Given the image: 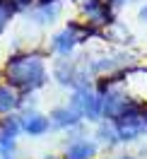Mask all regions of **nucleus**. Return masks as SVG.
<instances>
[{
	"label": "nucleus",
	"instance_id": "obj_10",
	"mask_svg": "<svg viewBox=\"0 0 147 159\" xmlns=\"http://www.w3.org/2000/svg\"><path fill=\"white\" fill-rule=\"evenodd\" d=\"M56 77H58L63 84H72V82H75V77H77V72H75V68H72V65H68L65 60H60L58 65H56Z\"/></svg>",
	"mask_w": 147,
	"mask_h": 159
},
{
	"label": "nucleus",
	"instance_id": "obj_4",
	"mask_svg": "<svg viewBox=\"0 0 147 159\" xmlns=\"http://www.w3.org/2000/svg\"><path fill=\"white\" fill-rule=\"evenodd\" d=\"M85 15L92 24H108L111 22V10L106 0H87L85 2Z\"/></svg>",
	"mask_w": 147,
	"mask_h": 159
},
{
	"label": "nucleus",
	"instance_id": "obj_14",
	"mask_svg": "<svg viewBox=\"0 0 147 159\" xmlns=\"http://www.w3.org/2000/svg\"><path fill=\"white\" fill-rule=\"evenodd\" d=\"M99 135H101V140H104V142L113 145V142L118 140V138H113V135H118V130H113V128H106V125H104V128H99Z\"/></svg>",
	"mask_w": 147,
	"mask_h": 159
},
{
	"label": "nucleus",
	"instance_id": "obj_11",
	"mask_svg": "<svg viewBox=\"0 0 147 159\" xmlns=\"http://www.w3.org/2000/svg\"><path fill=\"white\" fill-rule=\"evenodd\" d=\"M17 7H20V5H17L15 0H0V31H2V27L7 24L10 15L17 10Z\"/></svg>",
	"mask_w": 147,
	"mask_h": 159
},
{
	"label": "nucleus",
	"instance_id": "obj_12",
	"mask_svg": "<svg viewBox=\"0 0 147 159\" xmlns=\"http://www.w3.org/2000/svg\"><path fill=\"white\" fill-rule=\"evenodd\" d=\"M22 128V123L17 118H5L2 120V135H10V138H15V133Z\"/></svg>",
	"mask_w": 147,
	"mask_h": 159
},
{
	"label": "nucleus",
	"instance_id": "obj_17",
	"mask_svg": "<svg viewBox=\"0 0 147 159\" xmlns=\"http://www.w3.org/2000/svg\"><path fill=\"white\" fill-rule=\"evenodd\" d=\"M111 2H123V0H111Z\"/></svg>",
	"mask_w": 147,
	"mask_h": 159
},
{
	"label": "nucleus",
	"instance_id": "obj_18",
	"mask_svg": "<svg viewBox=\"0 0 147 159\" xmlns=\"http://www.w3.org/2000/svg\"><path fill=\"white\" fill-rule=\"evenodd\" d=\"M48 159H56V157H48Z\"/></svg>",
	"mask_w": 147,
	"mask_h": 159
},
{
	"label": "nucleus",
	"instance_id": "obj_3",
	"mask_svg": "<svg viewBox=\"0 0 147 159\" xmlns=\"http://www.w3.org/2000/svg\"><path fill=\"white\" fill-rule=\"evenodd\" d=\"M72 111L77 116H87V118H97L101 113V99L97 94H89L87 89H80L72 97Z\"/></svg>",
	"mask_w": 147,
	"mask_h": 159
},
{
	"label": "nucleus",
	"instance_id": "obj_7",
	"mask_svg": "<svg viewBox=\"0 0 147 159\" xmlns=\"http://www.w3.org/2000/svg\"><path fill=\"white\" fill-rule=\"evenodd\" d=\"M92 157H94V145L87 140L72 142L68 147V154H65V159H92Z\"/></svg>",
	"mask_w": 147,
	"mask_h": 159
},
{
	"label": "nucleus",
	"instance_id": "obj_5",
	"mask_svg": "<svg viewBox=\"0 0 147 159\" xmlns=\"http://www.w3.org/2000/svg\"><path fill=\"white\" fill-rule=\"evenodd\" d=\"M80 41V36H77V24H70L65 31H60L58 36H56V41H53V48L58 51V53H70L72 51V46Z\"/></svg>",
	"mask_w": 147,
	"mask_h": 159
},
{
	"label": "nucleus",
	"instance_id": "obj_16",
	"mask_svg": "<svg viewBox=\"0 0 147 159\" xmlns=\"http://www.w3.org/2000/svg\"><path fill=\"white\" fill-rule=\"evenodd\" d=\"M15 2H17V5H20V2H27V0H15Z\"/></svg>",
	"mask_w": 147,
	"mask_h": 159
},
{
	"label": "nucleus",
	"instance_id": "obj_13",
	"mask_svg": "<svg viewBox=\"0 0 147 159\" xmlns=\"http://www.w3.org/2000/svg\"><path fill=\"white\" fill-rule=\"evenodd\" d=\"M12 147H15V138L0 135V157H7V154L12 152Z\"/></svg>",
	"mask_w": 147,
	"mask_h": 159
},
{
	"label": "nucleus",
	"instance_id": "obj_1",
	"mask_svg": "<svg viewBox=\"0 0 147 159\" xmlns=\"http://www.w3.org/2000/svg\"><path fill=\"white\" fill-rule=\"evenodd\" d=\"M7 82L12 87H20L24 92H31L46 82V68L39 56H12L5 68Z\"/></svg>",
	"mask_w": 147,
	"mask_h": 159
},
{
	"label": "nucleus",
	"instance_id": "obj_9",
	"mask_svg": "<svg viewBox=\"0 0 147 159\" xmlns=\"http://www.w3.org/2000/svg\"><path fill=\"white\" fill-rule=\"evenodd\" d=\"M77 120H80V116L72 109H56L53 111V123L60 125V128H65V125L70 128V125H75Z\"/></svg>",
	"mask_w": 147,
	"mask_h": 159
},
{
	"label": "nucleus",
	"instance_id": "obj_8",
	"mask_svg": "<svg viewBox=\"0 0 147 159\" xmlns=\"http://www.w3.org/2000/svg\"><path fill=\"white\" fill-rule=\"evenodd\" d=\"M17 94H15V89L12 87H7V84H0V113H7V111H12L15 106H17Z\"/></svg>",
	"mask_w": 147,
	"mask_h": 159
},
{
	"label": "nucleus",
	"instance_id": "obj_2",
	"mask_svg": "<svg viewBox=\"0 0 147 159\" xmlns=\"http://www.w3.org/2000/svg\"><path fill=\"white\" fill-rule=\"evenodd\" d=\"M116 130L121 140H133L147 130V109H142L135 101H128L123 113L116 118Z\"/></svg>",
	"mask_w": 147,
	"mask_h": 159
},
{
	"label": "nucleus",
	"instance_id": "obj_6",
	"mask_svg": "<svg viewBox=\"0 0 147 159\" xmlns=\"http://www.w3.org/2000/svg\"><path fill=\"white\" fill-rule=\"evenodd\" d=\"M22 128L27 130L29 135H44L48 130V118L39 116V113H27L24 120H22Z\"/></svg>",
	"mask_w": 147,
	"mask_h": 159
},
{
	"label": "nucleus",
	"instance_id": "obj_15",
	"mask_svg": "<svg viewBox=\"0 0 147 159\" xmlns=\"http://www.w3.org/2000/svg\"><path fill=\"white\" fill-rule=\"evenodd\" d=\"M140 17H142V20H147V5L142 7V10H140Z\"/></svg>",
	"mask_w": 147,
	"mask_h": 159
}]
</instances>
